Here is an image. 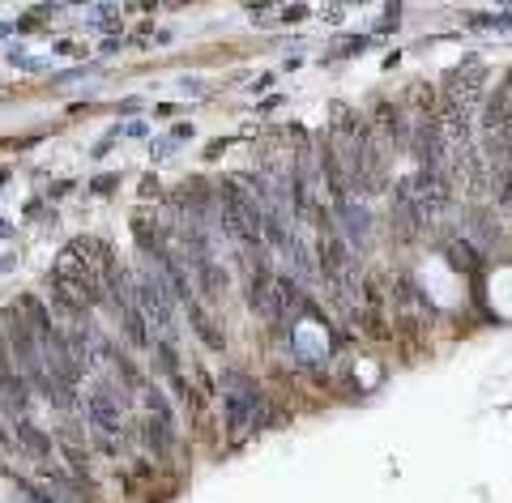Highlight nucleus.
Listing matches in <instances>:
<instances>
[{
	"instance_id": "nucleus-3",
	"label": "nucleus",
	"mask_w": 512,
	"mask_h": 503,
	"mask_svg": "<svg viewBox=\"0 0 512 503\" xmlns=\"http://www.w3.org/2000/svg\"><path fill=\"white\" fill-rule=\"evenodd\" d=\"M222 205H227V218H231V231L248 243V248H261V214L239 197V192L227 184V192H222Z\"/></svg>"
},
{
	"instance_id": "nucleus-1",
	"label": "nucleus",
	"mask_w": 512,
	"mask_h": 503,
	"mask_svg": "<svg viewBox=\"0 0 512 503\" xmlns=\"http://www.w3.org/2000/svg\"><path fill=\"white\" fill-rule=\"evenodd\" d=\"M320 226H325V239H320V278H325V286L333 290V299L346 303L350 290H355V265H350V243L333 231L329 218H320Z\"/></svg>"
},
{
	"instance_id": "nucleus-5",
	"label": "nucleus",
	"mask_w": 512,
	"mask_h": 503,
	"mask_svg": "<svg viewBox=\"0 0 512 503\" xmlns=\"http://www.w3.org/2000/svg\"><path fill=\"white\" fill-rule=\"evenodd\" d=\"M376 124H380V133L389 137V141H397V145H402L406 133H410L406 120H402V107H393V103H380L376 107Z\"/></svg>"
},
{
	"instance_id": "nucleus-4",
	"label": "nucleus",
	"mask_w": 512,
	"mask_h": 503,
	"mask_svg": "<svg viewBox=\"0 0 512 503\" xmlns=\"http://www.w3.org/2000/svg\"><path fill=\"white\" fill-rule=\"evenodd\" d=\"M393 222H397V235L402 239H414L427 226L423 209H419V201H414V192H410V180H402L393 188Z\"/></svg>"
},
{
	"instance_id": "nucleus-2",
	"label": "nucleus",
	"mask_w": 512,
	"mask_h": 503,
	"mask_svg": "<svg viewBox=\"0 0 512 503\" xmlns=\"http://www.w3.org/2000/svg\"><path fill=\"white\" fill-rule=\"evenodd\" d=\"M453 167H457L453 180L466 188V197H483V192L491 188V175H487V162H483V150H478V145L453 150Z\"/></svg>"
}]
</instances>
